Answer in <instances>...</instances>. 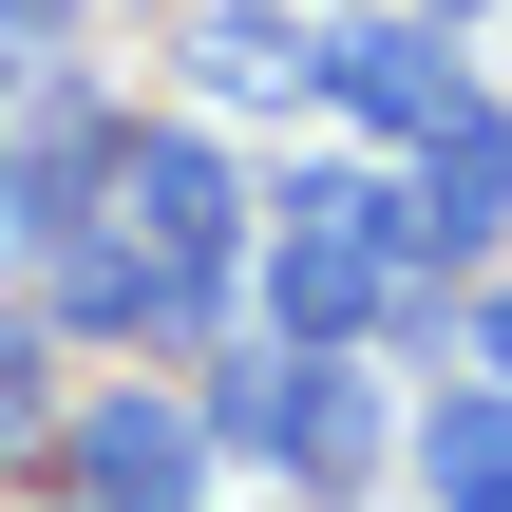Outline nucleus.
Listing matches in <instances>:
<instances>
[{"mask_svg": "<svg viewBox=\"0 0 512 512\" xmlns=\"http://www.w3.org/2000/svg\"><path fill=\"white\" fill-rule=\"evenodd\" d=\"M456 361H475V380L512 399V285H475V304H456Z\"/></svg>", "mask_w": 512, "mask_h": 512, "instance_id": "obj_9", "label": "nucleus"}, {"mask_svg": "<svg viewBox=\"0 0 512 512\" xmlns=\"http://www.w3.org/2000/svg\"><path fill=\"white\" fill-rule=\"evenodd\" d=\"M190 76H209L228 114H285V95H323V19H304V0H209Z\"/></svg>", "mask_w": 512, "mask_h": 512, "instance_id": "obj_5", "label": "nucleus"}, {"mask_svg": "<svg viewBox=\"0 0 512 512\" xmlns=\"http://www.w3.org/2000/svg\"><path fill=\"white\" fill-rule=\"evenodd\" d=\"M57 437V323H0V456Z\"/></svg>", "mask_w": 512, "mask_h": 512, "instance_id": "obj_7", "label": "nucleus"}, {"mask_svg": "<svg viewBox=\"0 0 512 512\" xmlns=\"http://www.w3.org/2000/svg\"><path fill=\"white\" fill-rule=\"evenodd\" d=\"M38 285H57V342H133V361H190V342L228 323V266H171V247H133L114 209H95V228H57V247H38Z\"/></svg>", "mask_w": 512, "mask_h": 512, "instance_id": "obj_2", "label": "nucleus"}, {"mask_svg": "<svg viewBox=\"0 0 512 512\" xmlns=\"http://www.w3.org/2000/svg\"><path fill=\"white\" fill-rule=\"evenodd\" d=\"M0 266H19V152H0Z\"/></svg>", "mask_w": 512, "mask_h": 512, "instance_id": "obj_10", "label": "nucleus"}, {"mask_svg": "<svg viewBox=\"0 0 512 512\" xmlns=\"http://www.w3.org/2000/svg\"><path fill=\"white\" fill-rule=\"evenodd\" d=\"M418 494H437V512H512V399H494V380H437V418H418Z\"/></svg>", "mask_w": 512, "mask_h": 512, "instance_id": "obj_6", "label": "nucleus"}, {"mask_svg": "<svg viewBox=\"0 0 512 512\" xmlns=\"http://www.w3.org/2000/svg\"><path fill=\"white\" fill-rule=\"evenodd\" d=\"M323 95L380 133V152H418L456 95H475V57H456V19H418V0H380V19H342L323 38Z\"/></svg>", "mask_w": 512, "mask_h": 512, "instance_id": "obj_4", "label": "nucleus"}, {"mask_svg": "<svg viewBox=\"0 0 512 512\" xmlns=\"http://www.w3.org/2000/svg\"><path fill=\"white\" fill-rule=\"evenodd\" d=\"M133 247H171V266H247V171L190 133V114H114V190H95Z\"/></svg>", "mask_w": 512, "mask_h": 512, "instance_id": "obj_3", "label": "nucleus"}, {"mask_svg": "<svg viewBox=\"0 0 512 512\" xmlns=\"http://www.w3.org/2000/svg\"><path fill=\"white\" fill-rule=\"evenodd\" d=\"M57 38H76V0H0V114L38 95V57H57Z\"/></svg>", "mask_w": 512, "mask_h": 512, "instance_id": "obj_8", "label": "nucleus"}, {"mask_svg": "<svg viewBox=\"0 0 512 512\" xmlns=\"http://www.w3.org/2000/svg\"><path fill=\"white\" fill-rule=\"evenodd\" d=\"M418 19H475V0H418Z\"/></svg>", "mask_w": 512, "mask_h": 512, "instance_id": "obj_11", "label": "nucleus"}, {"mask_svg": "<svg viewBox=\"0 0 512 512\" xmlns=\"http://www.w3.org/2000/svg\"><path fill=\"white\" fill-rule=\"evenodd\" d=\"M190 437H209V456H266V475H285L304 512H342L361 475H380V399H361V361H285V342L209 361Z\"/></svg>", "mask_w": 512, "mask_h": 512, "instance_id": "obj_1", "label": "nucleus"}]
</instances>
